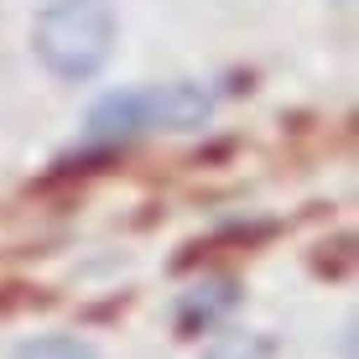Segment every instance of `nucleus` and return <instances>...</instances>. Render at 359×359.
Listing matches in <instances>:
<instances>
[{"label": "nucleus", "instance_id": "obj_1", "mask_svg": "<svg viewBox=\"0 0 359 359\" xmlns=\"http://www.w3.org/2000/svg\"><path fill=\"white\" fill-rule=\"evenodd\" d=\"M32 47L53 79L83 83L115 53V11L109 0H53L32 27Z\"/></svg>", "mask_w": 359, "mask_h": 359}, {"label": "nucleus", "instance_id": "obj_2", "mask_svg": "<svg viewBox=\"0 0 359 359\" xmlns=\"http://www.w3.org/2000/svg\"><path fill=\"white\" fill-rule=\"evenodd\" d=\"M234 302H240L234 281H224V276L219 281H198V287H188L182 302H177V328L182 333H203V328H214Z\"/></svg>", "mask_w": 359, "mask_h": 359}, {"label": "nucleus", "instance_id": "obj_3", "mask_svg": "<svg viewBox=\"0 0 359 359\" xmlns=\"http://www.w3.org/2000/svg\"><path fill=\"white\" fill-rule=\"evenodd\" d=\"M16 359H99V349L83 344V339H73V333H42V339L21 344Z\"/></svg>", "mask_w": 359, "mask_h": 359}, {"label": "nucleus", "instance_id": "obj_4", "mask_svg": "<svg viewBox=\"0 0 359 359\" xmlns=\"http://www.w3.org/2000/svg\"><path fill=\"white\" fill-rule=\"evenodd\" d=\"M266 354H271L266 333H224L203 349V359H266Z\"/></svg>", "mask_w": 359, "mask_h": 359}]
</instances>
